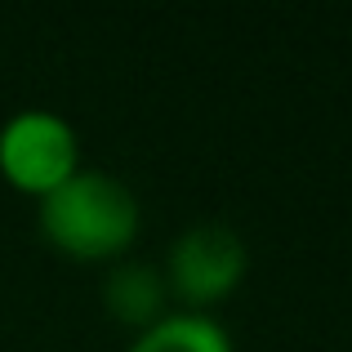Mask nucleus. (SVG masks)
<instances>
[{"label": "nucleus", "mask_w": 352, "mask_h": 352, "mask_svg": "<svg viewBox=\"0 0 352 352\" xmlns=\"http://www.w3.org/2000/svg\"><path fill=\"white\" fill-rule=\"evenodd\" d=\"M165 285L170 299L188 303L183 312H210L214 303L232 299L250 272L245 236L228 223H192L174 236L165 254Z\"/></svg>", "instance_id": "2"}, {"label": "nucleus", "mask_w": 352, "mask_h": 352, "mask_svg": "<svg viewBox=\"0 0 352 352\" xmlns=\"http://www.w3.org/2000/svg\"><path fill=\"white\" fill-rule=\"evenodd\" d=\"M41 236L76 263H116L129 254L143 228V206L134 188L107 170L80 165L67 183L41 197Z\"/></svg>", "instance_id": "1"}, {"label": "nucleus", "mask_w": 352, "mask_h": 352, "mask_svg": "<svg viewBox=\"0 0 352 352\" xmlns=\"http://www.w3.org/2000/svg\"><path fill=\"white\" fill-rule=\"evenodd\" d=\"M76 170H80L76 129L58 112L23 107L0 125V174L14 192H27L41 201Z\"/></svg>", "instance_id": "3"}, {"label": "nucleus", "mask_w": 352, "mask_h": 352, "mask_svg": "<svg viewBox=\"0 0 352 352\" xmlns=\"http://www.w3.org/2000/svg\"><path fill=\"white\" fill-rule=\"evenodd\" d=\"M103 308L116 326L129 330V335H143L147 326L170 317V285H165V272L156 263H143V258H116L107 281H103Z\"/></svg>", "instance_id": "4"}, {"label": "nucleus", "mask_w": 352, "mask_h": 352, "mask_svg": "<svg viewBox=\"0 0 352 352\" xmlns=\"http://www.w3.org/2000/svg\"><path fill=\"white\" fill-rule=\"evenodd\" d=\"M125 352H236V344L210 312H170L143 335H129Z\"/></svg>", "instance_id": "5"}]
</instances>
